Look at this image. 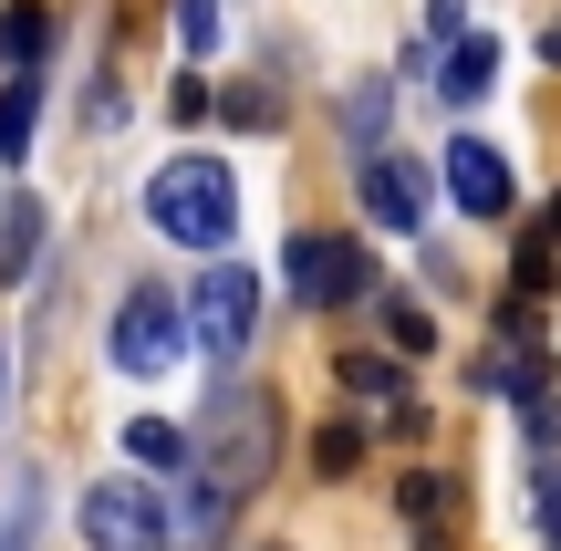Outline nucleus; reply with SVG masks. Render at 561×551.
I'll use <instances>...</instances> for the list:
<instances>
[{"label":"nucleus","mask_w":561,"mask_h":551,"mask_svg":"<svg viewBox=\"0 0 561 551\" xmlns=\"http://www.w3.org/2000/svg\"><path fill=\"white\" fill-rule=\"evenodd\" d=\"M146 219L178 250H229V229H240V177H229L219 157H167L157 177H146Z\"/></svg>","instance_id":"nucleus-1"},{"label":"nucleus","mask_w":561,"mask_h":551,"mask_svg":"<svg viewBox=\"0 0 561 551\" xmlns=\"http://www.w3.org/2000/svg\"><path fill=\"white\" fill-rule=\"evenodd\" d=\"M198 458L208 479H229L240 500H261L271 490V469H280V416H271V395L261 386H229V395H208V427H198Z\"/></svg>","instance_id":"nucleus-2"},{"label":"nucleus","mask_w":561,"mask_h":551,"mask_svg":"<svg viewBox=\"0 0 561 551\" xmlns=\"http://www.w3.org/2000/svg\"><path fill=\"white\" fill-rule=\"evenodd\" d=\"M280 282H291L301 312H343L375 291V261H364L343 229H291V250H280Z\"/></svg>","instance_id":"nucleus-3"},{"label":"nucleus","mask_w":561,"mask_h":551,"mask_svg":"<svg viewBox=\"0 0 561 551\" xmlns=\"http://www.w3.org/2000/svg\"><path fill=\"white\" fill-rule=\"evenodd\" d=\"M187 333H198V323H187V302H178V291L136 282V291L115 302V323H104V354H115L125 375H167V365H178V344H187Z\"/></svg>","instance_id":"nucleus-4"},{"label":"nucleus","mask_w":561,"mask_h":551,"mask_svg":"<svg viewBox=\"0 0 561 551\" xmlns=\"http://www.w3.org/2000/svg\"><path fill=\"white\" fill-rule=\"evenodd\" d=\"M83 541L94 551H167L178 531H167L146 479H94V490H83Z\"/></svg>","instance_id":"nucleus-5"},{"label":"nucleus","mask_w":561,"mask_h":551,"mask_svg":"<svg viewBox=\"0 0 561 551\" xmlns=\"http://www.w3.org/2000/svg\"><path fill=\"white\" fill-rule=\"evenodd\" d=\"M187 323H198L208 365H229V354H250V333H261V282L219 261V271H208L198 291H187Z\"/></svg>","instance_id":"nucleus-6"},{"label":"nucleus","mask_w":561,"mask_h":551,"mask_svg":"<svg viewBox=\"0 0 561 551\" xmlns=\"http://www.w3.org/2000/svg\"><path fill=\"white\" fill-rule=\"evenodd\" d=\"M447 198L468 208V219H510V208H520V187H510V157L489 136H458L447 146Z\"/></svg>","instance_id":"nucleus-7"},{"label":"nucleus","mask_w":561,"mask_h":551,"mask_svg":"<svg viewBox=\"0 0 561 551\" xmlns=\"http://www.w3.org/2000/svg\"><path fill=\"white\" fill-rule=\"evenodd\" d=\"M343 395H354L375 427H396V437H416V427H426V406H416V386H405L396 354H343Z\"/></svg>","instance_id":"nucleus-8"},{"label":"nucleus","mask_w":561,"mask_h":551,"mask_svg":"<svg viewBox=\"0 0 561 551\" xmlns=\"http://www.w3.org/2000/svg\"><path fill=\"white\" fill-rule=\"evenodd\" d=\"M354 187H364V208H375L385 229H426V177H416L405 157H364Z\"/></svg>","instance_id":"nucleus-9"},{"label":"nucleus","mask_w":561,"mask_h":551,"mask_svg":"<svg viewBox=\"0 0 561 551\" xmlns=\"http://www.w3.org/2000/svg\"><path fill=\"white\" fill-rule=\"evenodd\" d=\"M396 510H405V531H416V551H447V520H458V479H447V469H405V479H396Z\"/></svg>","instance_id":"nucleus-10"},{"label":"nucleus","mask_w":561,"mask_h":551,"mask_svg":"<svg viewBox=\"0 0 561 551\" xmlns=\"http://www.w3.org/2000/svg\"><path fill=\"white\" fill-rule=\"evenodd\" d=\"M489 83H500V42L458 32V42H447V62H437V94H447V104H479Z\"/></svg>","instance_id":"nucleus-11"},{"label":"nucleus","mask_w":561,"mask_h":551,"mask_svg":"<svg viewBox=\"0 0 561 551\" xmlns=\"http://www.w3.org/2000/svg\"><path fill=\"white\" fill-rule=\"evenodd\" d=\"M42 53H53V11H42V0H11V11H0V62H11V73H42Z\"/></svg>","instance_id":"nucleus-12"},{"label":"nucleus","mask_w":561,"mask_h":551,"mask_svg":"<svg viewBox=\"0 0 561 551\" xmlns=\"http://www.w3.org/2000/svg\"><path fill=\"white\" fill-rule=\"evenodd\" d=\"M32 136H42V73H11V94H0V157H32Z\"/></svg>","instance_id":"nucleus-13"},{"label":"nucleus","mask_w":561,"mask_h":551,"mask_svg":"<svg viewBox=\"0 0 561 551\" xmlns=\"http://www.w3.org/2000/svg\"><path fill=\"white\" fill-rule=\"evenodd\" d=\"M42 229H53V219H42L32 198H11V208H0V282H21V271H32V250H42Z\"/></svg>","instance_id":"nucleus-14"},{"label":"nucleus","mask_w":561,"mask_h":551,"mask_svg":"<svg viewBox=\"0 0 561 551\" xmlns=\"http://www.w3.org/2000/svg\"><path fill=\"white\" fill-rule=\"evenodd\" d=\"M375 312H385V333H396V354H426V344H437V312H426L416 291H385Z\"/></svg>","instance_id":"nucleus-15"},{"label":"nucleus","mask_w":561,"mask_h":551,"mask_svg":"<svg viewBox=\"0 0 561 551\" xmlns=\"http://www.w3.org/2000/svg\"><path fill=\"white\" fill-rule=\"evenodd\" d=\"M385 104H396L385 83H354V94H343V136H354L364 157H385Z\"/></svg>","instance_id":"nucleus-16"},{"label":"nucleus","mask_w":561,"mask_h":551,"mask_svg":"<svg viewBox=\"0 0 561 551\" xmlns=\"http://www.w3.org/2000/svg\"><path fill=\"white\" fill-rule=\"evenodd\" d=\"M0 551H42V490H32V479L0 500Z\"/></svg>","instance_id":"nucleus-17"},{"label":"nucleus","mask_w":561,"mask_h":551,"mask_svg":"<svg viewBox=\"0 0 561 551\" xmlns=\"http://www.w3.org/2000/svg\"><path fill=\"white\" fill-rule=\"evenodd\" d=\"M125 458H146V469H178V458H187V437L167 427V416H136V427H125Z\"/></svg>","instance_id":"nucleus-18"},{"label":"nucleus","mask_w":561,"mask_h":551,"mask_svg":"<svg viewBox=\"0 0 561 551\" xmlns=\"http://www.w3.org/2000/svg\"><path fill=\"white\" fill-rule=\"evenodd\" d=\"M312 469H322V479H354V469H364V427H322V437H312Z\"/></svg>","instance_id":"nucleus-19"},{"label":"nucleus","mask_w":561,"mask_h":551,"mask_svg":"<svg viewBox=\"0 0 561 551\" xmlns=\"http://www.w3.org/2000/svg\"><path fill=\"white\" fill-rule=\"evenodd\" d=\"M178 42H187V53H219V0H178Z\"/></svg>","instance_id":"nucleus-20"},{"label":"nucleus","mask_w":561,"mask_h":551,"mask_svg":"<svg viewBox=\"0 0 561 551\" xmlns=\"http://www.w3.org/2000/svg\"><path fill=\"white\" fill-rule=\"evenodd\" d=\"M530 520H541V541L561 551V458H551L541 479H530Z\"/></svg>","instance_id":"nucleus-21"},{"label":"nucleus","mask_w":561,"mask_h":551,"mask_svg":"<svg viewBox=\"0 0 561 551\" xmlns=\"http://www.w3.org/2000/svg\"><path fill=\"white\" fill-rule=\"evenodd\" d=\"M520 427H530V448H561V395H520Z\"/></svg>","instance_id":"nucleus-22"},{"label":"nucleus","mask_w":561,"mask_h":551,"mask_svg":"<svg viewBox=\"0 0 561 551\" xmlns=\"http://www.w3.org/2000/svg\"><path fill=\"white\" fill-rule=\"evenodd\" d=\"M208 104H219V94H208V83H198V73H187V83H178V94H167V115H178V125H198V115H208Z\"/></svg>","instance_id":"nucleus-23"},{"label":"nucleus","mask_w":561,"mask_h":551,"mask_svg":"<svg viewBox=\"0 0 561 551\" xmlns=\"http://www.w3.org/2000/svg\"><path fill=\"white\" fill-rule=\"evenodd\" d=\"M426 32H437V42H458V32H468V11H458V0H426Z\"/></svg>","instance_id":"nucleus-24"},{"label":"nucleus","mask_w":561,"mask_h":551,"mask_svg":"<svg viewBox=\"0 0 561 551\" xmlns=\"http://www.w3.org/2000/svg\"><path fill=\"white\" fill-rule=\"evenodd\" d=\"M541 62H561V21H541Z\"/></svg>","instance_id":"nucleus-25"},{"label":"nucleus","mask_w":561,"mask_h":551,"mask_svg":"<svg viewBox=\"0 0 561 551\" xmlns=\"http://www.w3.org/2000/svg\"><path fill=\"white\" fill-rule=\"evenodd\" d=\"M0 416H11V365H0Z\"/></svg>","instance_id":"nucleus-26"},{"label":"nucleus","mask_w":561,"mask_h":551,"mask_svg":"<svg viewBox=\"0 0 561 551\" xmlns=\"http://www.w3.org/2000/svg\"><path fill=\"white\" fill-rule=\"evenodd\" d=\"M551 240H561V198H551Z\"/></svg>","instance_id":"nucleus-27"}]
</instances>
